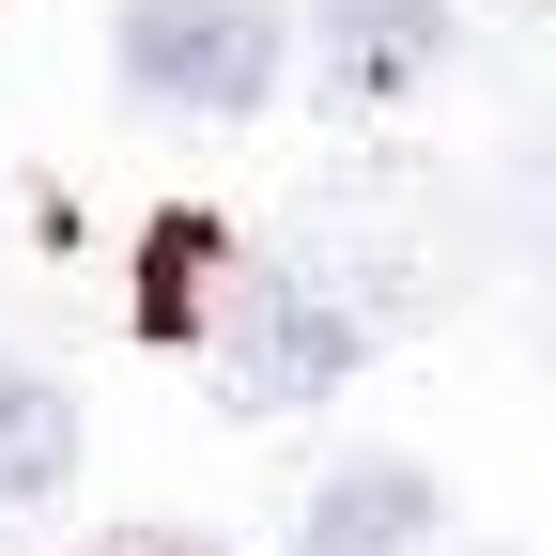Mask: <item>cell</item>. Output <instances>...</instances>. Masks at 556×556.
<instances>
[{
  "mask_svg": "<svg viewBox=\"0 0 556 556\" xmlns=\"http://www.w3.org/2000/svg\"><path fill=\"white\" fill-rule=\"evenodd\" d=\"M201 340H217L232 417H294V402H325L340 371H356V309H325L309 278H217Z\"/></svg>",
  "mask_w": 556,
  "mask_h": 556,
  "instance_id": "6da1fadb",
  "label": "cell"
},
{
  "mask_svg": "<svg viewBox=\"0 0 556 556\" xmlns=\"http://www.w3.org/2000/svg\"><path fill=\"white\" fill-rule=\"evenodd\" d=\"M124 93H155V109H263L278 93V16L263 0H124Z\"/></svg>",
  "mask_w": 556,
  "mask_h": 556,
  "instance_id": "7a4b0ae2",
  "label": "cell"
},
{
  "mask_svg": "<svg viewBox=\"0 0 556 556\" xmlns=\"http://www.w3.org/2000/svg\"><path fill=\"white\" fill-rule=\"evenodd\" d=\"M448 62V16L433 0H309V78L325 93H402Z\"/></svg>",
  "mask_w": 556,
  "mask_h": 556,
  "instance_id": "3957f363",
  "label": "cell"
},
{
  "mask_svg": "<svg viewBox=\"0 0 556 556\" xmlns=\"http://www.w3.org/2000/svg\"><path fill=\"white\" fill-rule=\"evenodd\" d=\"M294 541L309 556H402V541H433V479H417V464H340Z\"/></svg>",
  "mask_w": 556,
  "mask_h": 556,
  "instance_id": "277c9868",
  "label": "cell"
},
{
  "mask_svg": "<svg viewBox=\"0 0 556 556\" xmlns=\"http://www.w3.org/2000/svg\"><path fill=\"white\" fill-rule=\"evenodd\" d=\"M62 464H78V402H62L31 356H0V510L62 495Z\"/></svg>",
  "mask_w": 556,
  "mask_h": 556,
  "instance_id": "5b68a950",
  "label": "cell"
},
{
  "mask_svg": "<svg viewBox=\"0 0 556 556\" xmlns=\"http://www.w3.org/2000/svg\"><path fill=\"white\" fill-rule=\"evenodd\" d=\"M201 309H217V232H201V217H155V248H139V325H155V340H201Z\"/></svg>",
  "mask_w": 556,
  "mask_h": 556,
  "instance_id": "8992f818",
  "label": "cell"
},
{
  "mask_svg": "<svg viewBox=\"0 0 556 556\" xmlns=\"http://www.w3.org/2000/svg\"><path fill=\"white\" fill-rule=\"evenodd\" d=\"M139 556H155V541H139Z\"/></svg>",
  "mask_w": 556,
  "mask_h": 556,
  "instance_id": "52a82bcc",
  "label": "cell"
}]
</instances>
